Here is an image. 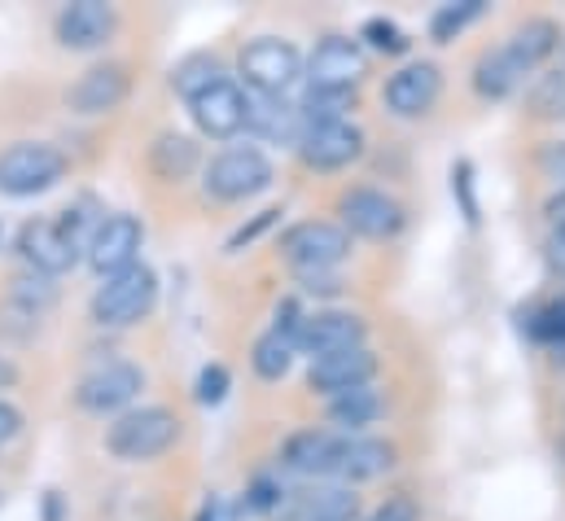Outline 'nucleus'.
<instances>
[{
  "label": "nucleus",
  "instance_id": "1",
  "mask_svg": "<svg viewBox=\"0 0 565 521\" xmlns=\"http://www.w3.org/2000/svg\"><path fill=\"white\" fill-rule=\"evenodd\" d=\"M180 438V416L171 407H128L124 416L110 421L106 429V451L115 460H128V465H145V460H158L175 447Z\"/></svg>",
  "mask_w": 565,
  "mask_h": 521
},
{
  "label": "nucleus",
  "instance_id": "2",
  "mask_svg": "<svg viewBox=\"0 0 565 521\" xmlns=\"http://www.w3.org/2000/svg\"><path fill=\"white\" fill-rule=\"evenodd\" d=\"M158 302V276L149 263H132L128 272H115L93 294V320L102 329H128L141 325Z\"/></svg>",
  "mask_w": 565,
  "mask_h": 521
},
{
  "label": "nucleus",
  "instance_id": "3",
  "mask_svg": "<svg viewBox=\"0 0 565 521\" xmlns=\"http://www.w3.org/2000/svg\"><path fill=\"white\" fill-rule=\"evenodd\" d=\"M66 176V153L49 140H13L0 149V193L4 198H40Z\"/></svg>",
  "mask_w": 565,
  "mask_h": 521
},
{
  "label": "nucleus",
  "instance_id": "4",
  "mask_svg": "<svg viewBox=\"0 0 565 521\" xmlns=\"http://www.w3.org/2000/svg\"><path fill=\"white\" fill-rule=\"evenodd\" d=\"M273 184V162L259 145H233L215 153L202 171V193L211 202H246Z\"/></svg>",
  "mask_w": 565,
  "mask_h": 521
},
{
  "label": "nucleus",
  "instance_id": "5",
  "mask_svg": "<svg viewBox=\"0 0 565 521\" xmlns=\"http://www.w3.org/2000/svg\"><path fill=\"white\" fill-rule=\"evenodd\" d=\"M237 71L246 79V93H259V97H285L298 79H302V53L277 40V35H259L250 44H242L237 53Z\"/></svg>",
  "mask_w": 565,
  "mask_h": 521
},
{
  "label": "nucleus",
  "instance_id": "6",
  "mask_svg": "<svg viewBox=\"0 0 565 521\" xmlns=\"http://www.w3.org/2000/svg\"><path fill=\"white\" fill-rule=\"evenodd\" d=\"M141 246H145V224L137 215H128V211H115V215H102L97 228L88 233L84 259L106 280V276L128 272L132 263H141Z\"/></svg>",
  "mask_w": 565,
  "mask_h": 521
},
{
  "label": "nucleus",
  "instance_id": "7",
  "mask_svg": "<svg viewBox=\"0 0 565 521\" xmlns=\"http://www.w3.org/2000/svg\"><path fill=\"white\" fill-rule=\"evenodd\" d=\"M351 255V233L329 220H302L281 237V259L294 272H333Z\"/></svg>",
  "mask_w": 565,
  "mask_h": 521
},
{
  "label": "nucleus",
  "instance_id": "8",
  "mask_svg": "<svg viewBox=\"0 0 565 521\" xmlns=\"http://www.w3.org/2000/svg\"><path fill=\"white\" fill-rule=\"evenodd\" d=\"M141 391H145V373L132 360H106V364H97L93 373L79 378L75 403L84 412H97V416H124L137 403Z\"/></svg>",
  "mask_w": 565,
  "mask_h": 521
},
{
  "label": "nucleus",
  "instance_id": "9",
  "mask_svg": "<svg viewBox=\"0 0 565 521\" xmlns=\"http://www.w3.org/2000/svg\"><path fill=\"white\" fill-rule=\"evenodd\" d=\"M338 215H342V228L355 233V237H369V242H391L404 233L408 215L404 206L382 193V189H369V184H355L338 198Z\"/></svg>",
  "mask_w": 565,
  "mask_h": 521
},
{
  "label": "nucleus",
  "instance_id": "10",
  "mask_svg": "<svg viewBox=\"0 0 565 521\" xmlns=\"http://www.w3.org/2000/svg\"><path fill=\"white\" fill-rule=\"evenodd\" d=\"M307 71V84L311 88H329V93H355V84L369 75V53L360 40H347V35H324L311 57L302 62Z\"/></svg>",
  "mask_w": 565,
  "mask_h": 521
},
{
  "label": "nucleus",
  "instance_id": "11",
  "mask_svg": "<svg viewBox=\"0 0 565 521\" xmlns=\"http://www.w3.org/2000/svg\"><path fill=\"white\" fill-rule=\"evenodd\" d=\"M18 255L35 276L57 280V276H66L75 263L84 259V246L57 220H26L18 228Z\"/></svg>",
  "mask_w": 565,
  "mask_h": 521
},
{
  "label": "nucleus",
  "instance_id": "12",
  "mask_svg": "<svg viewBox=\"0 0 565 521\" xmlns=\"http://www.w3.org/2000/svg\"><path fill=\"white\" fill-rule=\"evenodd\" d=\"M298 158L311 167V171H342L351 162H360L364 153V131L355 128L351 119H338V124H311L298 136Z\"/></svg>",
  "mask_w": 565,
  "mask_h": 521
},
{
  "label": "nucleus",
  "instance_id": "13",
  "mask_svg": "<svg viewBox=\"0 0 565 521\" xmlns=\"http://www.w3.org/2000/svg\"><path fill=\"white\" fill-rule=\"evenodd\" d=\"M132 93V75L124 62H102L88 66L71 88H66V110L71 115H110L128 102Z\"/></svg>",
  "mask_w": 565,
  "mask_h": 521
},
{
  "label": "nucleus",
  "instance_id": "14",
  "mask_svg": "<svg viewBox=\"0 0 565 521\" xmlns=\"http://www.w3.org/2000/svg\"><path fill=\"white\" fill-rule=\"evenodd\" d=\"M364 338H369L364 316H355V311H311L298 329V351L311 355V360H324V355H342V351L364 347Z\"/></svg>",
  "mask_w": 565,
  "mask_h": 521
},
{
  "label": "nucleus",
  "instance_id": "15",
  "mask_svg": "<svg viewBox=\"0 0 565 521\" xmlns=\"http://www.w3.org/2000/svg\"><path fill=\"white\" fill-rule=\"evenodd\" d=\"M115 26H119V13H115V4H106V0H75V4H66V9L57 13V22H53L57 44H62V49H75V53L102 49V44L115 35Z\"/></svg>",
  "mask_w": 565,
  "mask_h": 521
},
{
  "label": "nucleus",
  "instance_id": "16",
  "mask_svg": "<svg viewBox=\"0 0 565 521\" xmlns=\"http://www.w3.org/2000/svg\"><path fill=\"white\" fill-rule=\"evenodd\" d=\"M443 97V71L434 62H408L386 79V110L399 119H422Z\"/></svg>",
  "mask_w": 565,
  "mask_h": 521
},
{
  "label": "nucleus",
  "instance_id": "17",
  "mask_svg": "<svg viewBox=\"0 0 565 521\" xmlns=\"http://www.w3.org/2000/svg\"><path fill=\"white\" fill-rule=\"evenodd\" d=\"M189 115H193V124H198L202 136L233 140L237 131H246V88L233 84V79H224V84L206 88L202 97H193L189 102Z\"/></svg>",
  "mask_w": 565,
  "mask_h": 521
},
{
  "label": "nucleus",
  "instance_id": "18",
  "mask_svg": "<svg viewBox=\"0 0 565 521\" xmlns=\"http://www.w3.org/2000/svg\"><path fill=\"white\" fill-rule=\"evenodd\" d=\"M342 447H347V434H333V429H298L285 438V469L302 474V478H338V465H342Z\"/></svg>",
  "mask_w": 565,
  "mask_h": 521
},
{
  "label": "nucleus",
  "instance_id": "19",
  "mask_svg": "<svg viewBox=\"0 0 565 521\" xmlns=\"http://www.w3.org/2000/svg\"><path fill=\"white\" fill-rule=\"evenodd\" d=\"M377 373V355L369 347H355V351H342V355H324V360H311L307 369V386L324 398L347 391H360L369 386Z\"/></svg>",
  "mask_w": 565,
  "mask_h": 521
},
{
  "label": "nucleus",
  "instance_id": "20",
  "mask_svg": "<svg viewBox=\"0 0 565 521\" xmlns=\"http://www.w3.org/2000/svg\"><path fill=\"white\" fill-rule=\"evenodd\" d=\"M285 521H360V496L342 482L294 491L285 504Z\"/></svg>",
  "mask_w": 565,
  "mask_h": 521
},
{
  "label": "nucleus",
  "instance_id": "21",
  "mask_svg": "<svg viewBox=\"0 0 565 521\" xmlns=\"http://www.w3.org/2000/svg\"><path fill=\"white\" fill-rule=\"evenodd\" d=\"M246 131L259 136V140H268V145H298V136H302L298 106L285 102V97L246 93Z\"/></svg>",
  "mask_w": 565,
  "mask_h": 521
},
{
  "label": "nucleus",
  "instance_id": "22",
  "mask_svg": "<svg viewBox=\"0 0 565 521\" xmlns=\"http://www.w3.org/2000/svg\"><path fill=\"white\" fill-rule=\"evenodd\" d=\"M526 75L531 71L518 62V53L509 44H500V49H487L478 57V66H473V93L487 97V102H504V97H513L526 84Z\"/></svg>",
  "mask_w": 565,
  "mask_h": 521
},
{
  "label": "nucleus",
  "instance_id": "23",
  "mask_svg": "<svg viewBox=\"0 0 565 521\" xmlns=\"http://www.w3.org/2000/svg\"><path fill=\"white\" fill-rule=\"evenodd\" d=\"M395 469V447L382 443V438H369V434H347V447H342V465H338V482L351 487V482H373L382 474Z\"/></svg>",
  "mask_w": 565,
  "mask_h": 521
},
{
  "label": "nucleus",
  "instance_id": "24",
  "mask_svg": "<svg viewBox=\"0 0 565 521\" xmlns=\"http://www.w3.org/2000/svg\"><path fill=\"white\" fill-rule=\"evenodd\" d=\"M504 44H509V49L518 53V62L535 75V71L562 49V26H557L553 18H531V22H522Z\"/></svg>",
  "mask_w": 565,
  "mask_h": 521
},
{
  "label": "nucleus",
  "instance_id": "25",
  "mask_svg": "<svg viewBox=\"0 0 565 521\" xmlns=\"http://www.w3.org/2000/svg\"><path fill=\"white\" fill-rule=\"evenodd\" d=\"M224 79H228V71H224V62H220L215 53H189V57H180V62L171 66V88H175L184 102L202 97L206 88H215V84H224Z\"/></svg>",
  "mask_w": 565,
  "mask_h": 521
},
{
  "label": "nucleus",
  "instance_id": "26",
  "mask_svg": "<svg viewBox=\"0 0 565 521\" xmlns=\"http://www.w3.org/2000/svg\"><path fill=\"white\" fill-rule=\"evenodd\" d=\"M377 416H382V394L373 391V386H360V391H347L329 398V421H333L342 434H360V429H369Z\"/></svg>",
  "mask_w": 565,
  "mask_h": 521
},
{
  "label": "nucleus",
  "instance_id": "27",
  "mask_svg": "<svg viewBox=\"0 0 565 521\" xmlns=\"http://www.w3.org/2000/svg\"><path fill=\"white\" fill-rule=\"evenodd\" d=\"M198 145L189 140V136H180V131H162L153 145H149V167L162 176V180H184V176H193V167H198Z\"/></svg>",
  "mask_w": 565,
  "mask_h": 521
},
{
  "label": "nucleus",
  "instance_id": "28",
  "mask_svg": "<svg viewBox=\"0 0 565 521\" xmlns=\"http://www.w3.org/2000/svg\"><path fill=\"white\" fill-rule=\"evenodd\" d=\"M294 355H298V338H289L281 329H268V333L255 342L250 364H255V373H259L264 382H281L285 373L294 369Z\"/></svg>",
  "mask_w": 565,
  "mask_h": 521
},
{
  "label": "nucleus",
  "instance_id": "29",
  "mask_svg": "<svg viewBox=\"0 0 565 521\" xmlns=\"http://www.w3.org/2000/svg\"><path fill=\"white\" fill-rule=\"evenodd\" d=\"M482 13H487V0H447V4L434 9L429 35H434L438 44H447V40H456L465 26H473Z\"/></svg>",
  "mask_w": 565,
  "mask_h": 521
},
{
  "label": "nucleus",
  "instance_id": "30",
  "mask_svg": "<svg viewBox=\"0 0 565 521\" xmlns=\"http://www.w3.org/2000/svg\"><path fill=\"white\" fill-rule=\"evenodd\" d=\"M347 110H355V93L307 88V97L298 102V119H302V128H311V124H338V119H347Z\"/></svg>",
  "mask_w": 565,
  "mask_h": 521
},
{
  "label": "nucleus",
  "instance_id": "31",
  "mask_svg": "<svg viewBox=\"0 0 565 521\" xmlns=\"http://www.w3.org/2000/svg\"><path fill=\"white\" fill-rule=\"evenodd\" d=\"M526 106H531L535 119H565V66L535 75V84L526 93Z\"/></svg>",
  "mask_w": 565,
  "mask_h": 521
},
{
  "label": "nucleus",
  "instance_id": "32",
  "mask_svg": "<svg viewBox=\"0 0 565 521\" xmlns=\"http://www.w3.org/2000/svg\"><path fill=\"white\" fill-rule=\"evenodd\" d=\"M360 40H369V49L391 53V57L408 53V35H404V31H399L391 18H369V22H364V31H360Z\"/></svg>",
  "mask_w": 565,
  "mask_h": 521
},
{
  "label": "nucleus",
  "instance_id": "33",
  "mask_svg": "<svg viewBox=\"0 0 565 521\" xmlns=\"http://www.w3.org/2000/svg\"><path fill=\"white\" fill-rule=\"evenodd\" d=\"M228 386H233L228 369H224V364H206V369H202V378H198V403H202V407H215V403H224Z\"/></svg>",
  "mask_w": 565,
  "mask_h": 521
},
{
  "label": "nucleus",
  "instance_id": "34",
  "mask_svg": "<svg viewBox=\"0 0 565 521\" xmlns=\"http://www.w3.org/2000/svg\"><path fill=\"white\" fill-rule=\"evenodd\" d=\"M531 333H535V338H544V342H557V347H565V298L548 302L544 311H535Z\"/></svg>",
  "mask_w": 565,
  "mask_h": 521
},
{
  "label": "nucleus",
  "instance_id": "35",
  "mask_svg": "<svg viewBox=\"0 0 565 521\" xmlns=\"http://www.w3.org/2000/svg\"><path fill=\"white\" fill-rule=\"evenodd\" d=\"M451 193L460 198V211L469 224H478V202H473V167L469 162H456L451 167Z\"/></svg>",
  "mask_w": 565,
  "mask_h": 521
},
{
  "label": "nucleus",
  "instance_id": "36",
  "mask_svg": "<svg viewBox=\"0 0 565 521\" xmlns=\"http://www.w3.org/2000/svg\"><path fill=\"white\" fill-rule=\"evenodd\" d=\"M540 171H544V180H553L557 193H562L565 189V140H548V145L540 149Z\"/></svg>",
  "mask_w": 565,
  "mask_h": 521
},
{
  "label": "nucleus",
  "instance_id": "37",
  "mask_svg": "<svg viewBox=\"0 0 565 521\" xmlns=\"http://www.w3.org/2000/svg\"><path fill=\"white\" fill-rule=\"evenodd\" d=\"M364 521H422V509H417L408 496H391L377 513H369Z\"/></svg>",
  "mask_w": 565,
  "mask_h": 521
},
{
  "label": "nucleus",
  "instance_id": "38",
  "mask_svg": "<svg viewBox=\"0 0 565 521\" xmlns=\"http://www.w3.org/2000/svg\"><path fill=\"white\" fill-rule=\"evenodd\" d=\"M277 215H281V211H259V220H255L250 228H237V233H233L228 251H242V246H250V242H255L264 228H273V224H277Z\"/></svg>",
  "mask_w": 565,
  "mask_h": 521
},
{
  "label": "nucleus",
  "instance_id": "39",
  "mask_svg": "<svg viewBox=\"0 0 565 521\" xmlns=\"http://www.w3.org/2000/svg\"><path fill=\"white\" fill-rule=\"evenodd\" d=\"M544 259H548V272L565 280V228H553L548 233V246H544Z\"/></svg>",
  "mask_w": 565,
  "mask_h": 521
},
{
  "label": "nucleus",
  "instance_id": "40",
  "mask_svg": "<svg viewBox=\"0 0 565 521\" xmlns=\"http://www.w3.org/2000/svg\"><path fill=\"white\" fill-rule=\"evenodd\" d=\"M298 280H302L307 294H338L342 289V280L333 272H298Z\"/></svg>",
  "mask_w": 565,
  "mask_h": 521
},
{
  "label": "nucleus",
  "instance_id": "41",
  "mask_svg": "<svg viewBox=\"0 0 565 521\" xmlns=\"http://www.w3.org/2000/svg\"><path fill=\"white\" fill-rule=\"evenodd\" d=\"M18 434H22V412H18L9 398H0V447L13 443Z\"/></svg>",
  "mask_w": 565,
  "mask_h": 521
},
{
  "label": "nucleus",
  "instance_id": "42",
  "mask_svg": "<svg viewBox=\"0 0 565 521\" xmlns=\"http://www.w3.org/2000/svg\"><path fill=\"white\" fill-rule=\"evenodd\" d=\"M18 382H22V373H18V364H13V360H9L4 351H0V391H13Z\"/></svg>",
  "mask_w": 565,
  "mask_h": 521
},
{
  "label": "nucleus",
  "instance_id": "43",
  "mask_svg": "<svg viewBox=\"0 0 565 521\" xmlns=\"http://www.w3.org/2000/svg\"><path fill=\"white\" fill-rule=\"evenodd\" d=\"M544 215H548V224H553V228H565V189H562V193H553V198H548Z\"/></svg>",
  "mask_w": 565,
  "mask_h": 521
}]
</instances>
